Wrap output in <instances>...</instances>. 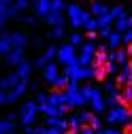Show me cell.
Returning <instances> with one entry per match:
<instances>
[{"mask_svg": "<svg viewBox=\"0 0 132 134\" xmlns=\"http://www.w3.org/2000/svg\"><path fill=\"white\" fill-rule=\"evenodd\" d=\"M62 96H64V104L68 109H83L87 102L83 94H81V85L77 81H68L66 85L62 87Z\"/></svg>", "mask_w": 132, "mask_h": 134, "instance_id": "1", "label": "cell"}, {"mask_svg": "<svg viewBox=\"0 0 132 134\" xmlns=\"http://www.w3.org/2000/svg\"><path fill=\"white\" fill-rule=\"evenodd\" d=\"M104 121L109 124V126H126L128 121H130V111L126 109V104H115V107H111L109 111H107V115H104Z\"/></svg>", "mask_w": 132, "mask_h": 134, "instance_id": "2", "label": "cell"}, {"mask_svg": "<svg viewBox=\"0 0 132 134\" xmlns=\"http://www.w3.org/2000/svg\"><path fill=\"white\" fill-rule=\"evenodd\" d=\"M36 117H38V104H36V100H26V102L19 107L17 119L21 121V126H34Z\"/></svg>", "mask_w": 132, "mask_h": 134, "instance_id": "3", "label": "cell"}, {"mask_svg": "<svg viewBox=\"0 0 132 134\" xmlns=\"http://www.w3.org/2000/svg\"><path fill=\"white\" fill-rule=\"evenodd\" d=\"M83 7L77 4V2H66V9H64V15H66V24H70L73 30H79L81 24H83Z\"/></svg>", "mask_w": 132, "mask_h": 134, "instance_id": "4", "label": "cell"}, {"mask_svg": "<svg viewBox=\"0 0 132 134\" xmlns=\"http://www.w3.org/2000/svg\"><path fill=\"white\" fill-rule=\"evenodd\" d=\"M56 62L60 66H70L77 62V47H73L70 43H62L58 47V53H56Z\"/></svg>", "mask_w": 132, "mask_h": 134, "instance_id": "5", "label": "cell"}, {"mask_svg": "<svg viewBox=\"0 0 132 134\" xmlns=\"http://www.w3.org/2000/svg\"><path fill=\"white\" fill-rule=\"evenodd\" d=\"M87 107H90L94 113H104L107 100H104V90H102V87H96V85H94V90H92V94H90V98H87Z\"/></svg>", "mask_w": 132, "mask_h": 134, "instance_id": "6", "label": "cell"}, {"mask_svg": "<svg viewBox=\"0 0 132 134\" xmlns=\"http://www.w3.org/2000/svg\"><path fill=\"white\" fill-rule=\"evenodd\" d=\"M77 49H79V53H77V64H81V66L92 64L94 53H96V45H94V41H83Z\"/></svg>", "mask_w": 132, "mask_h": 134, "instance_id": "7", "label": "cell"}, {"mask_svg": "<svg viewBox=\"0 0 132 134\" xmlns=\"http://www.w3.org/2000/svg\"><path fill=\"white\" fill-rule=\"evenodd\" d=\"M2 58H4V64H7V66H13V68H15L19 62L26 60V49H24V47H11Z\"/></svg>", "mask_w": 132, "mask_h": 134, "instance_id": "8", "label": "cell"}, {"mask_svg": "<svg viewBox=\"0 0 132 134\" xmlns=\"http://www.w3.org/2000/svg\"><path fill=\"white\" fill-rule=\"evenodd\" d=\"M41 75H43V79H45V83H49V85H53L56 83V79L60 77V64L58 62H47L43 68H41Z\"/></svg>", "mask_w": 132, "mask_h": 134, "instance_id": "9", "label": "cell"}, {"mask_svg": "<svg viewBox=\"0 0 132 134\" xmlns=\"http://www.w3.org/2000/svg\"><path fill=\"white\" fill-rule=\"evenodd\" d=\"M43 21L49 28H53V26H66V15L60 13V11H49L45 17H43Z\"/></svg>", "mask_w": 132, "mask_h": 134, "instance_id": "10", "label": "cell"}, {"mask_svg": "<svg viewBox=\"0 0 132 134\" xmlns=\"http://www.w3.org/2000/svg\"><path fill=\"white\" fill-rule=\"evenodd\" d=\"M9 41H11V47H28V43H30V38H28V34L26 32H21V30H15V32H9Z\"/></svg>", "mask_w": 132, "mask_h": 134, "instance_id": "11", "label": "cell"}, {"mask_svg": "<svg viewBox=\"0 0 132 134\" xmlns=\"http://www.w3.org/2000/svg\"><path fill=\"white\" fill-rule=\"evenodd\" d=\"M30 7L34 9V15L38 19H43L45 15L51 11V7H49V0H30Z\"/></svg>", "mask_w": 132, "mask_h": 134, "instance_id": "12", "label": "cell"}, {"mask_svg": "<svg viewBox=\"0 0 132 134\" xmlns=\"http://www.w3.org/2000/svg\"><path fill=\"white\" fill-rule=\"evenodd\" d=\"M115 83H117V85H126V83H132V64H130V62L122 64V72L117 75Z\"/></svg>", "mask_w": 132, "mask_h": 134, "instance_id": "13", "label": "cell"}, {"mask_svg": "<svg viewBox=\"0 0 132 134\" xmlns=\"http://www.w3.org/2000/svg\"><path fill=\"white\" fill-rule=\"evenodd\" d=\"M19 83V77H17V72L15 70H11V72H7L4 77H0V90H11L13 85H17Z\"/></svg>", "mask_w": 132, "mask_h": 134, "instance_id": "14", "label": "cell"}, {"mask_svg": "<svg viewBox=\"0 0 132 134\" xmlns=\"http://www.w3.org/2000/svg\"><path fill=\"white\" fill-rule=\"evenodd\" d=\"M109 60L115 62V64H126L128 62V49H122V47L109 49Z\"/></svg>", "mask_w": 132, "mask_h": 134, "instance_id": "15", "label": "cell"}, {"mask_svg": "<svg viewBox=\"0 0 132 134\" xmlns=\"http://www.w3.org/2000/svg\"><path fill=\"white\" fill-rule=\"evenodd\" d=\"M104 45H107V49H117V47H122V32L111 30L109 34H107V38H104Z\"/></svg>", "mask_w": 132, "mask_h": 134, "instance_id": "16", "label": "cell"}, {"mask_svg": "<svg viewBox=\"0 0 132 134\" xmlns=\"http://www.w3.org/2000/svg\"><path fill=\"white\" fill-rule=\"evenodd\" d=\"M32 62L30 60H24V62H19L17 66H15V72H17V77L19 79H30V75H32Z\"/></svg>", "mask_w": 132, "mask_h": 134, "instance_id": "17", "label": "cell"}, {"mask_svg": "<svg viewBox=\"0 0 132 134\" xmlns=\"http://www.w3.org/2000/svg\"><path fill=\"white\" fill-rule=\"evenodd\" d=\"M113 15L107 11V13H100L96 15V24H98V30H104V28H113Z\"/></svg>", "mask_w": 132, "mask_h": 134, "instance_id": "18", "label": "cell"}, {"mask_svg": "<svg viewBox=\"0 0 132 134\" xmlns=\"http://www.w3.org/2000/svg\"><path fill=\"white\" fill-rule=\"evenodd\" d=\"M119 102L122 104H132V83H126L119 90Z\"/></svg>", "mask_w": 132, "mask_h": 134, "instance_id": "19", "label": "cell"}, {"mask_svg": "<svg viewBox=\"0 0 132 134\" xmlns=\"http://www.w3.org/2000/svg\"><path fill=\"white\" fill-rule=\"evenodd\" d=\"M11 49V41H9V32L7 30H0V58H2L7 51Z\"/></svg>", "mask_w": 132, "mask_h": 134, "instance_id": "20", "label": "cell"}, {"mask_svg": "<svg viewBox=\"0 0 132 134\" xmlns=\"http://www.w3.org/2000/svg\"><path fill=\"white\" fill-rule=\"evenodd\" d=\"M87 11L96 17V15H100V13H107V11H109V7L102 2V0H94V2L90 4V9H87Z\"/></svg>", "mask_w": 132, "mask_h": 134, "instance_id": "21", "label": "cell"}, {"mask_svg": "<svg viewBox=\"0 0 132 134\" xmlns=\"http://www.w3.org/2000/svg\"><path fill=\"white\" fill-rule=\"evenodd\" d=\"M45 38H49V41H60V38H64V26H53V28L45 34Z\"/></svg>", "mask_w": 132, "mask_h": 134, "instance_id": "22", "label": "cell"}, {"mask_svg": "<svg viewBox=\"0 0 132 134\" xmlns=\"http://www.w3.org/2000/svg\"><path fill=\"white\" fill-rule=\"evenodd\" d=\"M56 53H58V47L51 43V45H47L45 49H43V53H41V58L45 60V62H51V60H56Z\"/></svg>", "mask_w": 132, "mask_h": 134, "instance_id": "23", "label": "cell"}, {"mask_svg": "<svg viewBox=\"0 0 132 134\" xmlns=\"http://www.w3.org/2000/svg\"><path fill=\"white\" fill-rule=\"evenodd\" d=\"M92 115H94V111H92V109H81V111L77 113V117H79L81 126H87V124L92 121Z\"/></svg>", "mask_w": 132, "mask_h": 134, "instance_id": "24", "label": "cell"}, {"mask_svg": "<svg viewBox=\"0 0 132 134\" xmlns=\"http://www.w3.org/2000/svg\"><path fill=\"white\" fill-rule=\"evenodd\" d=\"M109 96L104 98L107 100V107H115V104H119V90L115 87V90H111V92H107Z\"/></svg>", "mask_w": 132, "mask_h": 134, "instance_id": "25", "label": "cell"}, {"mask_svg": "<svg viewBox=\"0 0 132 134\" xmlns=\"http://www.w3.org/2000/svg\"><path fill=\"white\" fill-rule=\"evenodd\" d=\"M11 130H15V121L4 117V119H0V134H9Z\"/></svg>", "mask_w": 132, "mask_h": 134, "instance_id": "26", "label": "cell"}, {"mask_svg": "<svg viewBox=\"0 0 132 134\" xmlns=\"http://www.w3.org/2000/svg\"><path fill=\"white\" fill-rule=\"evenodd\" d=\"M68 43H70L73 47H79L81 43H83V34H81L79 30H73L70 34H68Z\"/></svg>", "mask_w": 132, "mask_h": 134, "instance_id": "27", "label": "cell"}, {"mask_svg": "<svg viewBox=\"0 0 132 134\" xmlns=\"http://www.w3.org/2000/svg\"><path fill=\"white\" fill-rule=\"evenodd\" d=\"M130 26H128V15H124V17H119V19H115L113 21V30H117V32H124V30H128Z\"/></svg>", "mask_w": 132, "mask_h": 134, "instance_id": "28", "label": "cell"}, {"mask_svg": "<svg viewBox=\"0 0 132 134\" xmlns=\"http://www.w3.org/2000/svg\"><path fill=\"white\" fill-rule=\"evenodd\" d=\"M32 132L34 134H62L60 130H56V128H49V126H32Z\"/></svg>", "mask_w": 132, "mask_h": 134, "instance_id": "29", "label": "cell"}, {"mask_svg": "<svg viewBox=\"0 0 132 134\" xmlns=\"http://www.w3.org/2000/svg\"><path fill=\"white\" fill-rule=\"evenodd\" d=\"M109 13L113 15V19H119V17H124V15H126V9H124L122 4H115V7L109 9Z\"/></svg>", "mask_w": 132, "mask_h": 134, "instance_id": "30", "label": "cell"}, {"mask_svg": "<svg viewBox=\"0 0 132 134\" xmlns=\"http://www.w3.org/2000/svg\"><path fill=\"white\" fill-rule=\"evenodd\" d=\"M9 24V15H7V4H0V30H4Z\"/></svg>", "mask_w": 132, "mask_h": 134, "instance_id": "31", "label": "cell"}, {"mask_svg": "<svg viewBox=\"0 0 132 134\" xmlns=\"http://www.w3.org/2000/svg\"><path fill=\"white\" fill-rule=\"evenodd\" d=\"M19 9H17V4H15V2H9L7 4V15H9V19H13V17H19Z\"/></svg>", "mask_w": 132, "mask_h": 134, "instance_id": "32", "label": "cell"}, {"mask_svg": "<svg viewBox=\"0 0 132 134\" xmlns=\"http://www.w3.org/2000/svg\"><path fill=\"white\" fill-rule=\"evenodd\" d=\"M49 7H51V11H60V13H64L66 2H64V0H49Z\"/></svg>", "mask_w": 132, "mask_h": 134, "instance_id": "33", "label": "cell"}, {"mask_svg": "<svg viewBox=\"0 0 132 134\" xmlns=\"http://www.w3.org/2000/svg\"><path fill=\"white\" fill-rule=\"evenodd\" d=\"M66 121H68V128H70V130H75V132L81 128V121H79V117H77V115H70Z\"/></svg>", "mask_w": 132, "mask_h": 134, "instance_id": "34", "label": "cell"}, {"mask_svg": "<svg viewBox=\"0 0 132 134\" xmlns=\"http://www.w3.org/2000/svg\"><path fill=\"white\" fill-rule=\"evenodd\" d=\"M66 83H68V77H66L64 72H60V77L56 79V83H53V87H58V90H62L64 85H66Z\"/></svg>", "mask_w": 132, "mask_h": 134, "instance_id": "35", "label": "cell"}, {"mask_svg": "<svg viewBox=\"0 0 132 134\" xmlns=\"http://www.w3.org/2000/svg\"><path fill=\"white\" fill-rule=\"evenodd\" d=\"M122 43L124 45H132V28H128V30L122 32Z\"/></svg>", "mask_w": 132, "mask_h": 134, "instance_id": "36", "label": "cell"}, {"mask_svg": "<svg viewBox=\"0 0 132 134\" xmlns=\"http://www.w3.org/2000/svg\"><path fill=\"white\" fill-rule=\"evenodd\" d=\"M19 21H21L24 26H36V19L32 17V15H21V17H19Z\"/></svg>", "mask_w": 132, "mask_h": 134, "instance_id": "37", "label": "cell"}, {"mask_svg": "<svg viewBox=\"0 0 132 134\" xmlns=\"http://www.w3.org/2000/svg\"><path fill=\"white\" fill-rule=\"evenodd\" d=\"M90 126H92L94 130H100L102 121H100V117H98V113H94V115H92V121H90Z\"/></svg>", "mask_w": 132, "mask_h": 134, "instance_id": "38", "label": "cell"}, {"mask_svg": "<svg viewBox=\"0 0 132 134\" xmlns=\"http://www.w3.org/2000/svg\"><path fill=\"white\" fill-rule=\"evenodd\" d=\"M13 2H15V4H17V9H19L21 13L30 9V0H13Z\"/></svg>", "mask_w": 132, "mask_h": 134, "instance_id": "39", "label": "cell"}, {"mask_svg": "<svg viewBox=\"0 0 132 134\" xmlns=\"http://www.w3.org/2000/svg\"><path fill=\"white\" fill-rule=\"evenodd\" d=\"M92 90H94V85H81V94H83V98H85V102H87V98H90V94H92Z\"/></svg>", "mask_w": 132, "mask_h": 134, "instance_id": "40", "label": "cell"}, {"mask_svg": "<svg viewBox=\"0 0 132 134\" xmlns=\"http://www.w3.org/2000/svg\"><path fill=\"white\" fill-rule=\"evenodd\" d=\"M36 104H45L47 102V92H36Z\"/></svg>", "mask_w": 132, "mask_h": 134, "instance_id": "41", "label": "cell"}, {"mask_svg": "<svg viewBox=\"0 0 132 134\" xmlns=\"http://www.w3.org/2000/svg\"><path fill=\"white\" fill-rule=\"evenodd\" d=\"M77 134H94V128H92V126H81V128L77 130Z\"/></svg>", "mask_w": 132, "mask_h": 134, "instance_id": "42", "label": "cell"}, {"mask_svg": "<svg viewBox=\"0 0 132 134\" xmlns=\"http://www.w3.org/2000/svg\"><path fill=\"white\" fill-rule=\"evenodd\" d=\"M9 104V100H7V92L4 90H0V107H7Z\"/></svg>", "mask_w": 132, "mask_h": 134, "instance_id": "43", "label": "cell"}, {"mask_svg": "<svg viewBox=\"0 0 132 134\" xmlns=\"http://www.w3.org/2000/svg\"><path fill=\"white\" fill-rule=\"evenodd\" d=\"M102 134H124V132L115 130V128H107V130H102Z\"/></svg>", "mask_w": 132, "mask_h": 134, "instance_id": "44", "label": "cell"}, {"mask_svg": "<svg viewBox=\"0 0 132 134\" xmlns=\"http://www.w3.org/2000/svg\"><path fill=\"white\" fill-rule=\"evenodd\" d=\"M32 45H34L36 49H41L43 47V38H32Z\"/></svg>", "mask_w": 132, "mask_h": 134, "instance_id": "45", "label": "cell"}, {"mask_svg": "<svg viewBox=\"0 0 132 134\" xmlns=\"http://www.w3.org/2000/svg\"><path fill=\"white\" fill-rule=\"evenodd\" d=\"M9 2H13V0H0V4H9Z\"/></svg>", "mask_w": 132, "mask_h": 134, "instance_id": "46", "label": "cell"}, {"mask_svg": "<svg viewBox=\"0 0 132 134\" xmlns=\"http://www.w3.org/2000/svg\"><path fill=\"white\" fill-rule=\"evenodd\" d=\"M94 134H102V128L100 130H94Z\"/></svg>", "mask_w": 132, "mask_h": 134, "instance_id": "47", "label": "cell"}, {"mask_svg": "<svg viewBox=\"0 0 132 134\" xmlns=\"http://www.w3.org/2000/svg\"><path fill=\"white\" fill-rule=\"evenodd\" d=\"M128 26H130V28H132V17H128Z\"/></svg>", "mask_w": 132, "mask_h": 134, "instance_id": "48", "label": "cell"}, {"mask_svg": "<svg viewBox=\"0 0 132 134\" xmlns=\"http://www.w3.org/2000/svg\"><path fill=\"white\" fill-rule=\"evenodd\" d=\"M9 134H19V132H17V130H11V132H9Z\"/></svg>", "mask_w": 132, "mask_h": 134, "instance_id": "49", "label": "cell"}, {"mask_svg": "<svg viewBox=\"0 0 132 134\" xmlns=\"http://www.w3.org/2000/svg\"><path fill=\"white\" fill-rule=\"evenodd\" d=\"M130 7H132V0H130Z\"/></svg>", "mask_w": 132, "mask_h": 134, "instance_id": "50", "label": "cell"}]
</instances>
